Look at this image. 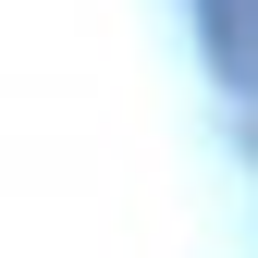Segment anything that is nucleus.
I'll list each match as a JSON object with an SVG mask.
<instances>
[{
    "mask_svg": "<svg viewBox=\"0 0 258 258\" xmlns=\"http://www.w3.org/2000/svg\"><path fill=\"white\" fill-rule=\"evenodd\" d=\"M197 37H209V61H221V86L258 99V0H197Z\"/></svg>",
    "mask_w": 258,
    "mask_h": 258,
    "instance_id": "nucleus-1",
    "label": "nucleus"
}]
</instances>
